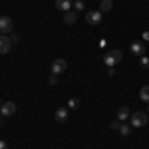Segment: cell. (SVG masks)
<instances>
[{
    "label": "cell",
    "mask_w": 149,
    "mask_h": 149,
    "mask_svg": "<svg viewBox=\"0 0 149 149\" xmlns=\"http://www.w3.org/2000/svg\"><path fill=\"white\" fill-rule=\"evenodd\" d=\"M121 56H123L121 50H117V48H115V50H109V52L103 56V64H105L107 68H113V66H117V64L121 62Z\"/></svg>",
    "instance_id": "6da1fadb"
},
{
    "label": "cell",
    "mask_w": 149,
    "mask_h": 149,
    "mask_svg": "<svg viewBox=\"0 0 149 149\" xmlns=\"http://www.w3.org/2000/svg\"><path fill=\"white\" fill-rule=\"evenodd\" d=\"M129 123H131V127H143L147 123V113H143V111H133V113L129 115Z\"/></svg>",
    "instance_id": "7a4b0ae2"
},
{
    "label": "cell",
    "mask_w": 149,
    "mask_h": 149,
    "mask_svg": "<svg viewBox=\"0 0 149 149\" xmlns=\"http://www.w3.org/2000/svg\"><path fill=\"white\" fill-rule=\"evenodd\" d=\"M102 18H103V12L102 10L86 12V22L90 24V26H100V24H102Z\"/></svg>",
    "instance_id": "3957f363"
},
{
    "label": "cell",
    "mask_w": 149,
    "mask_h": 149,
    "mask_svg": "<svg viewBox=\"0 0 149 149\" xmlns=\"http://www.w3.org/2000/svg\"><path fill=\"white\" fill-rule=\"evenodd\" d=\"M50 70H52V74H54V76L64 74V72L68 70V60H64V58H58V60H54V62H52V66H50Z\"/></svg>",
    "instance_id": "277c9868"
},
{
    "label": "cell",
    "mask_w": 149,
    "mask_h": 149,
    "mask_svg": "<svg viewBox=\"0 0 149 149\" xmlns=\"http://www.w3.org/2000/svg\"><path fill=\"white\" fill-rule=\"evenodd\" d=\"M12 28H14L12 18H8V16H0V34H2V36H8L12 32Z\"/></svg>",
    "instance_id": "5b68a950"
},
{
    "label": "cell",
    "mask_w": 149,
    "mask_h": 149,
    "mask_svg": "<svg viewBox=\"0 0 149 149\" xmlns=\"http://www.w3.org/2000/svg\"><path fill=\"white\" fill-rule=\"evenodd\" d=\"M16 113V103L14 102H6L2 103V107H0V115H4V117H10V115Z\"/></svg>",
    "instance_id": "8992f818"
},
{
    "label": "cell",
    "mask_w": 149,
    "mask_h": 149,
    "mask_svg": "<svg viewBox=\"0 0 149 149\" xmlns=\"http://www.w3.org/2000/svg\"><path fill=\"white\" fill-rule=\"evenodd\" d=\"M54 117H56L58 123H66V121H68V117H70L68 107H58L56 111H54Z\"/></svg>",
    "instance_id": "52a82bcc"
},
{
    "label": "cell",
    "mask_w": 149,
    "mask_h": 149,
    "mask_svg": "<svg viewBox=\"0 0 149 149\" xmlns=\"http://www.w3.org/2000/svg\"><path fill=\"white\" fill-rule=\"evenodd\" d=\"M12 44H14V42H12L8 36L0 34V54H8V52L12 50Z\"/></svg>",
    "instance_id": "ba28073f"
},
{
    "label": "cell",
    "mask_w": 149,
    "mask_h": 149,
    "mask_svg": "<svg viewBox=\"0 0 149 149\" xmlns=\"http://www.w3.org/2000/svg\"><path fill=\"white\" fill-rule=\"evenodd\" d=\"M74 6V0H56V8L62 12H70Z\"/></svg>",
    "instance_id": "9c48e42d"
},
{
    "label": "cell",
    "mask_w": 149,
    "mask_h": 149,
    "mask_svg": "<svg viewBox=\"0 0 149 149\" xmlns=\"http://www.w3.org/2000/svg\"><path fill=\"white\" fill-rule=\"evenodd\" d=\"M129 50H131V54H135V56H143L145 44H143V42H133V44L129 46Z\"/></svg>",
    "instance_id": "30bf717a"
},
{
    "label": "cell",
    "mask_w": 149,
    "mask_h": 149,
    "mask_svg": "<svg viewBox=\"0 0 149 149\" xmlns=\"http://www.w3.org/2000/svg\"><path fill=\"white\" fill-rule=\"evenodd\" d=\"M129 107H127V105H121V107H117V119H119V121H127V119H129Z\"/></svg>",
    "instance_id": "8fae6325"
},
{
    "label": "cell",
    "mask_w": 149,
    "mask_h": 149,
    "mask_svg": "<svg viewBox=\"0 0 149 149\" xmlns=\"http://www.w3.org/2000/svg\"><path fill=\"white\" fill-rule=\"evenodd\" d=\"M131 129H133V127H131V123H123V121H121V123H119V129H117V131H119V135L127 137V135L131 133Z\"/></svg>",
    "instance_id": "7c38bea8"
},
{
    "label": "cell",
    "mask_w": 149,
    "mask_h": 149,
    "mask_svg": "<svg viewBox=\"0 0 149 149\" xmlns=\"http://www.w3.org/2000/svg\"><path fill=\"white\" fill-rule=\"evenodd\" d=\"M76 20H78V14L76 12H64V22L66 24H76Z\"/></svg>",
    "instance_id": "4fadbf2b"
},
{
    "label": "cell",
    "mask_w": 149,
    "mask_h": 149,
    "mask_svg": "<svg viewBox=\"0 0 149 149\" xmlns=\"http://www.w3.org/2000/svg\"><path fill=\"white\" fill-rule=\"evenodd\" d=\"M139 100L145 102V103H149V86H143V88L139 90Z\"/></svg>",
    "instance_id": "5bb4252c"
},
{
    "label": "cell",
    "mask_w": 149,
    "mask_h": 149,
    "mask_svg": "<svg viewBox=\"0 0 149 149\" xmlns=\"http://www.w3.org/2000/svg\"><path fill=\"white\" fill-rule=\"evenodd\" d=\"M113 8V0H102L100 2V10L102 12H109Z\"/></svg>",
    "instance_id": "9a60e30c"
},
{
    "label": "cell",
    "mask_w": 149,
    "mask_h": 149,
    "mask_svg": "<svg viewBox=\"0 0 149 149\" xmlns=\"http://www.w3.org/2000/svg\"><path fill=\"white\" fill-rule=\"evenodd\" d=\"M80 107V100L78 97H70L68 100V109H78Z\"/></svg>",
    "instance_id": "2e32d148"
},
{
    "label": "cell",
    "mask_w": 149,
    "mask_h": 149,
    "mask_svg": "<svg viewBox=\"0 0 149 149\" xmlns=\"http://www.w3.org/2000/svg\"><path fill=\"white\" fill-rule=\"evenodd\" d=\"M74 8H76L78 12H84V8H86L84 0H74Z\"/></svg>",
    "instance_id": "e0dca14e"
},
{
    "label": "cell",
    "mask_w": 149,
    "mask_h": 149,
    "mask_svg": "<svg viewBox=\"0 0 149 149\" xmlns=\"http://www.w3.org/2000/svg\"><path fill=\"white\" fill-rule=\"evenodd\" d=\"M139 64H141V68H149V58L147 56H139Z\"/></svg>",
    "instance_id": "ac0fdd59"
},
{
    "label": "cell",
    "mask_w": 149,
    "mask_h": 149,
    "mask_svg": "<svg viewBox=\"0 0 149 149\" xmlns=\"http://www.w3.org/2000/svg\"><path fill=\"white\" fill-rule=\"evenodd\" d=\"M119 123H121V121H119V119H117V121H111V129H113V131H117V129H119Z\"/></svg>",
    "instance_id": "d6986e66"
},
{
    "label": "cell",
    "mask_w": 149,
    "mask_h": 149,
    "mask_svg": "<svg viewBox=\"0 0 149 149\" xmlns=\"http://www.w3.org/2000/svg\"><path fill=\"white\" fill-rule=\"evenodd\" d=\"M48 81H50L52 86H56V84H58V76H54V74H52V76H50V80H48Z\"/></svg>",
    "instance_id": "ffe728a7"
},
{
    "label": "cell",
    "mask_w": 149,
    "mask_h": 149,
    "mask_svg": "<svg viewBox=\"0 0 149 149\" xmlns=\"http://www.w3.org/2000/svg\"><path fill=\"white\" fill-rule=\"evenodd\" d=\"M107 76L113 78V76H115V68H107Z\"/></svg>",
    "instance_id": "44dd1931"
},
{
    "label": "cell",
    "mask_w": 149,
    "mask_h": 149,
    "mask_svg": "<svg viewBox=\"0 0 149 149\" xmlns=\"http://www.w3.org/2000/svg\"><path fill=\"white\" fill-rule=\"evenodd\" d=\"M10 40H12V42H18V40H20V36H18V34H12Z\"/></svg>",
    "instance_id": "7402d4cb"
},
{
    "label": "cell",
    "mask_w": 149,
    "mask_h": 149,
    "mask_svg": "<svg viewBox=\"0 0 149 149\" xmlns=\"http://www.w3.org/2000/svg\"><path fill=\"white\" fill-rule=\"evenodd\" d=\"M0 149H8V145H6V141H2V139H0Z\"/></svg>",
    "instance_id": "603a6c76"
},
{
    "label": "cell",
    "mask_w": 149,
    "mask_h": 149,
    "mask_svg": "<svg viewBox=\"0 0 149 149\" xmlns=\"http://www.w3.org/2000/svg\"><path fill=\"white\" fill-rule=\"evenodd\" d=\"M143 40H149V32H145V34H143Z\"/></svg>",
    "instance_id": "cb8c5ba5"
},
{
    "label": "cell",
    "mask_w": 149,
    "mask_h": 149,
    "mask_svg": "<svg viewBox=\"0 0 149 149\" xmlns=\"http://www.w3.org/2000/svg\"><path fill=\"white\" fill-rule=\"evenodd\" d=\"M0 107H2V102H0Z\"/></svg>",
    "instance_id": "d4e9b609"
}]
</instances>
